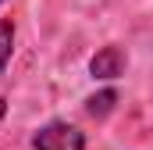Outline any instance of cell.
Here are the masks:
<instances>
[{"label":"cell","instance_id":"obj_2","mask_svg":"<svg viewBox=\"0 0 153 150\" xmlns=\"http://www.w3.org/2000/svg\"><path fill=\"white\" fill-rule=\"evenodd\" d=\"M125 64H128V57H125L121 46H103L89 61V72H93V79H117V75L125 72Z\"/></svg>","mask_w":153,"mask_h":150},{"label":"cell","instance_id":"obj_4","mask_svg":"<svg viewBox=\"0 0 153 150\" xmlns=\"http://www.w3.org/2000/svg\"><path fill=\"white\" fill-rule=\"evenodd\" d=\"M11 54H14V22L11 18H0V72L7 68Z\"/></svg>","mask_w":153,"mask_h":150},{"label":"cell","instance_id":"obj_5","mask_svg":"<svg viewBox=\"0 0 153 150\" xmlns=\"http://www.w3.org/2000/svg\"><path fill=\"white\" fill-rule=\"evenodd\" d=\"M4 114H7V100L0 97V122H4Z\"/></svg>","mask_w":153,"mask_h":150},{"label":"cell","instance_id":"obj_3","mask_svg":"<svg viewBox=\"0 0 153 150\" xmlns=\"http://www.w3.org/2000/svg\"><path fill=\"white\" fill-rule=\"evenodd\" d=\"M114 104H117V93H114V89H100L96 97L85 100V111L93 114V118H103V114L114 111Z\"/></svg>","mask_w":153,"mask_h":150},{"label":"cell","instance_id":"obj_6","mask_svg":"<svg viewBox=\"0 0 153 150\" xmlns=\"http://www.w3.org/2000/svg\"><path fill=\"white\" fill-rule=\"evenodd\" d=\"M0 4H4V0H0Z\"/></svg>","mask_w":153,"mask_h":150},{"label":"cell","instance_id":"obj_1","mask_svg":"<svg viewBox=\"0 0 153 150\" xmlns=\"http://www.w3.org/2000/svg\"><path fill=\"white\" fill-rule=\"evenodd\" d=\"M32 150H85V136L68 122H46L32 136Z\"/></svg>","mask_w":153,"mask_h":150}]
</instances>
